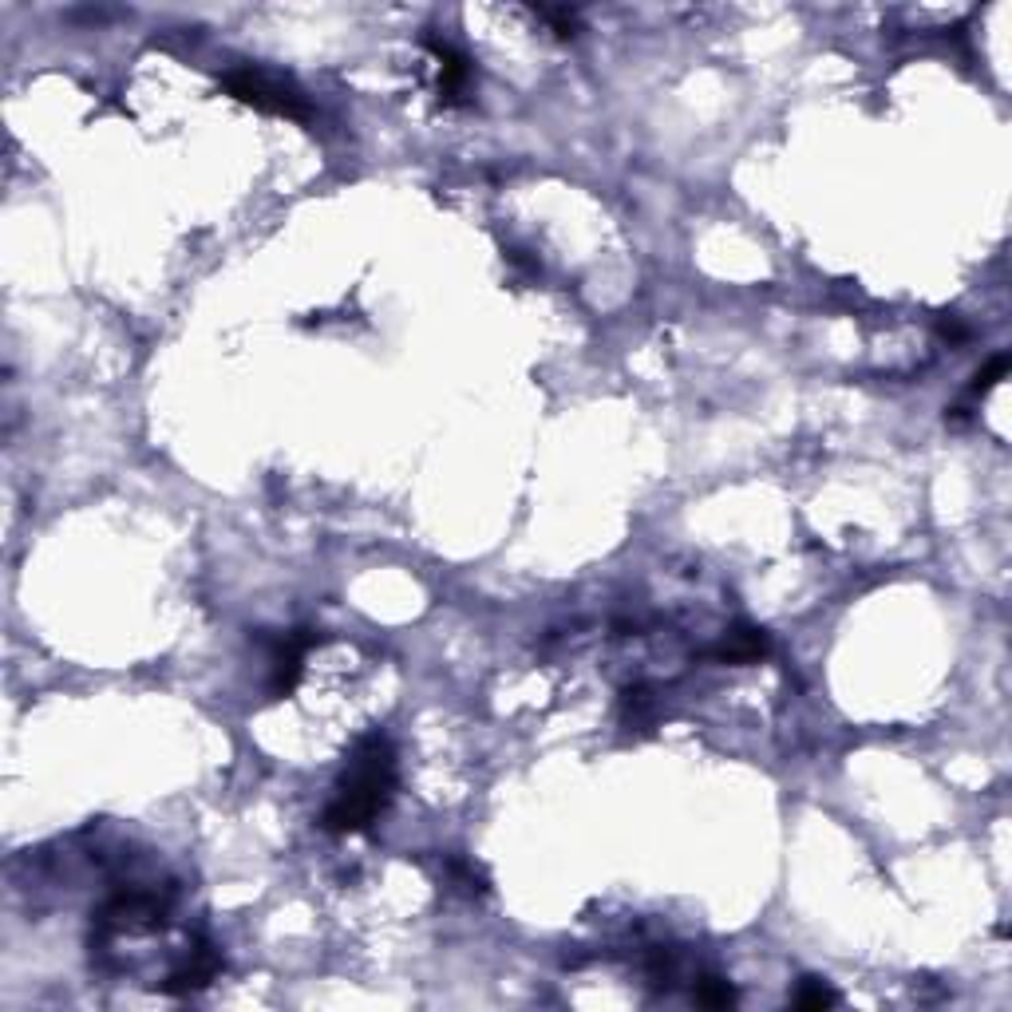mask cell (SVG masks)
Wrapping results in <instances>:
<instances>
[{
	"label": "cell",
	"instance_id": "cell-1",
	"mask_svg": "<svg viewBox=\"0 0 1012 1012\" xmlns=\"http://www.w3.org/2000/svg\"><path fill=\"white\" fill-rule=\"evenodd\" d=\"M392 795H396V748L384 731H368L353 743L333 799L321 811V826L329 835H365L388 811Z\"/></svg>",
	"mask_w": 1012,
	"mask_h": 1012
},
{
	"label": "cell",
	"instance_id": "cell-2",
	"mask_svg": "<svg viewBox=\"0 0 1012 1012\" xmlns=\"http://www.w3.org/2000/svg\"><path fill=\"white\" fill-rule=\"evenodd\" d=\"M222 87H226L234 99L258 107V111H270V116L297 119V123H309V119H313V104H309V95H305L301 87L282 80V75L250 68V63L222 75Z\"/></svg>",
	"mask_w": 1012,
	"mask_h": 1012
},
{
	"label": "cell",
	"instance_id": "cell-3",
	"mask_svg": "<svg viewBox=\"0 0 1012 1012\" xmlns=\"http://www.w3.org/2000/svg\"><path fill=\"white\" fill-rule=\"evenodd\" d=\"M222 973V950L214 945L210 938H194L187 945V953H182V961H178L175 969L163 977V981L155 985V989L170 992V997H187V992H199L206 989L214 977Z\"/></svg>",
	"mask_w": 1012,
	"mask_h": 1012
},
{
	"label": "cell",
	"instance_id": "cell-4",
	"mask_svg": "<svg viewBox=\"0 0 1012 1012\" xmlns=\"http://www.w3.org/2000/svg\"><path fill=\"white\" fill-rule=\"evenodd\" d=\"M321 645L317 629H289L285 636L270 641V692L273 697H289L305 672V653Z\"/></svg>",
	"mask_w": 1012,
	"mask_h": 1012
},
{
	"label": "cell",
	"instance_id": "cell-5",
	"mask_svg": "<svg viewBox=\"0 0 1012 1012\" xmlns=\"http://www.w3.org/2000/svg\"><path fill=\"white\" fill-rule=\"evenodd\" d=\"M428 48L431 56L439 60V99L451 107L467 104V92H471V80H475V68H471V60L460 52V48H451V44L443 40H431L428 36Z\"/></svg>",
	"mask_w": 1012,
	"mask_h": 1012
},
{
	"label": "cell",
	"instance_id": "cell-6",
	"mask_svg": "<svg viewBox=\"0 0 1012 1012\" xmlns=\"http://www.w3.org/2000/svg\"><path fill=\"white\" fill-rule=\"evenodd\" d=\"M767 648H772V636L763 633V629L743 626V621H740V626H731L728 633H724L721 641L709 648V657L736 665V660H760V657H767Z\"/></svg>",
	"mask_w": 1012,
	"mask_h": 1012
},
{
	"label": "cell",
	"instance_id": "cell-7",
	"mask_svg": "<svg viewBox=\"0 0 1012 1012\" xmlns=\"http://www.w3.org/2000/svg\"><path fill=\"white\" fill-rule=\"evenodd\" d=\"M692 1001L704 1009H728V1004H736V989L721 973H700V977H692Z\"/></svg>",
	"mask_w": 1012,
	"mask_h": 1012
},
{
	"label": "cell",
	"instance_id": "cell-8",
	"mask_svg": "<svg viewBox=\"0 0 1012 1012\" xmlns=\"http://www.w3.org/2000/svg\"><path fill=\"white\" fill-rule=\"evenodd\" d=\"M791 1004L795 1009H831V1004H838V992L826 989L819 977H803V981L795 985Z\"/></svg>",
	"mask_w": 1012,
	"mask_h": 1012
},
{
	"label": "cell",
	"instance_id": "cell-9",
	"mask_svg": "<svg viewBox=\"0 0 1012 1012\" xmlns=\"http://www.w3.org/2000/svg\"><path fill=\"white\" fill-rule=\"evenodd\" d=\"M1004 372H1009V356H1004V353H997V356H992V360H989V365H985L981 372L973 377L969 396H985V392H989V388L997 384V380H1001Z\"/></svg>",
	"mask_w": 1012,
	"mask_h": 1012
},
{
	"label": "cell",
	"instance_id": "cell-10",
	"mask_svg": "<svg viewBox=\"0 0 1012 1012\" xmlns=\"http://www.w3.org/2000/svg\"><path fill=\"white\" fill-rule=\"evenodd\" d=\"M448 874L455 878L463 890H471V894H475V890L487 894V878H483L479 870H475V862H467V858H448Z\"/></svg>",
	"mask_w": 1012,
	"mask_h": 1012
},
{
	"label": "cell",
	"instance_id": "cell-11",
	"mask_svg": "<svg viewBox=\"0 0 1012 1012\" xmlns=\"http://www.w3.org/2000/svg\"><path fill=\"white\" fill-rule=\"evenodd\" d=\"M534 16H543L558 36H574L578 32V12L570 9H534Z\"/></svg>",
	"mask_w": 1012,
	"mask_h": 1012
},
{
	"label": "cell",
	"instance_id": "cell-12",
	"mask_svg": "<svg viewBox=\"0 0 1012 1012\" xmlns=\"http://www.w3.org/2000/svg\"><path fill=\"white\" fill-rule=\"evenodd\" d=\"M938 333L945 336V341H953V345H961V341H969V329L957 321V317H945V321L938 324Z\"/></svg>",
	"mask_w": 1012,
	"mask_h": 1012
}]
</instances>
